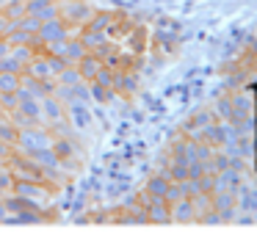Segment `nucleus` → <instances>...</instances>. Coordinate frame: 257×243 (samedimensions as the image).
<instances>
[{
  "label": "nucleus",
  "mask_w": 257,
  "mask_h": 243,
  "mask_svg": "<svg viewBox=\"0 0 257 243\" xmlns=\"http://www.w3.org/2000/svg\"><path fill=\"white\" fill-rule=\"evenodd\" d=\"M67 42H69V39H64V42H50V44H45V55H67Z\"/></svg>",
  "instance_id": "23"
},
{
  "label": "nucleus",
  "mask_w": 257,
  "mask_h": 243,
  "mask_svg": "<svg viewBox=\"0 0 257 243\" xmlns=\"http://www.w3.org/2000/svg\"><path fill=\"white\" fill-rule=\"evenodd\" d=\"M31 160H34L36 166H42V171H50V169H61V160H58V155L53 152V147H42L36 149L34 155H28Z\"/></svg>",
  "instance_id": "7"
},
{
  "label": "nucleus",
  "mask_w": 257,
  "mask_h": 243,
  "mask_svg": "<svg viewBox=\"0 0 257 243\" xmlns=\"http://www.w3.org/2000/svg\"><path fill=\"white\" fill-rule=\"evenodd\" d=\"M14 180H17V177H14V171L9 169V166H3V169H0V196L12 191V188H14Z\"/></svg>",
  "instance_id": "20"
},
{
  "label": "nucleus",
  "mask_w": 257,
  "mask_h": 243,
  "mask_svg": "<svg viewBox=\"0 0 257 243\" xmlns=\"http://www.w3.org/2000/svg\"><path fill=\"white\" fill-rule=\"evenodd\" d=\"M80 80H83V77H80V72H78L75 64H69L64 72L56 75V83H61V86H75V83H80Z\"/></svg>",
  "instance_id": "14"
},
{
  "label": "nucleus",
  "mask_w": 257,
  "mask_h": 243,
  "mask_svg": "<svg viewBox=\"0 0 257 243\" xmlns=\"http://www.w3.org/2000/svg\"><path fill=\"white\" fill-rule=\"evenodd\" d=\"M0 72H14V75H23V72H25V64H20V61L14 58L12 53H9L6 58H0Z\"/></svg>",
  "instance_id": "19"
},
{
  "label": "nucleus",
  "mask_w": 257,
  "mask_h": 243,
  "mask_svg": "<svg viewBox=\"0 0 257 243\" xmlns=\"http://www.w3.org/2000/svg\"><path fill=\"white\" fill-rule=\"evenodd\" d=\"M86 53H89V50H86V44L83 42H80V39L78 36H69V42H67V55H64V58H67L69 61V64H78V61L80 58H83V55Z\"/></svg>",
  "instance_id": "13"
},
{
  "label": "nucleus",
  "mask_w": 257,
  "mask_h": 243,
  "mask_svg": "<svg viewBox=\"0 0 257 243\" xmlns=\"http://www.w3.org/2000/svg\"><path fill=\"white\" fill-rule=\"evenodd\" d=\"M25 11H28L31 17H36L39 22L61 17V9H58V3H53V0H25Z\"/></svg>",
  "instance_id": "4"
},
{
  "label": "nucleus",
  "mask_w": 257,
  "mask_h": 243,
  "mask_svg": "<svg viewBox=\"0 0 257 243\" xmlns=\"http://www.w3.org/2000/svg\"><path fill=\"white\" fill-rule=\"evenodd\" d=\"M39 25H42V22L36 20V17H31V14H25L23 20H17V22H14V28H20V31L31 33V36H36V33H39Z\"/></svg>",
  "instance_id": "17"
},
{
  "label": "nucleus",
  "mask_w": 257,
  "mask_h": 243,
  "mask_svg": "<svg viewBox=\"0 0 257 243\" xmlns=\"http://www.w3.org/2000/svg\"><path fill=\"white\" fill-rule=\"evenodd\" d=\"M64 39H69V25L61 20V17H56V20H47L39 25V33H36V42L39 44H50V42H64Z\"/></svg>",
  "instance_id": "3"
},
{
  "label": "nucleus",
  "mask_w": 257,
  "mask_h": 243,
  "mask_svg": "<svg viewBox=\"0 0 257 243\" xmlns=\"http://www.w3.org/2000/svg\"><path fill=\"white\" fill-rule=\"evenodd\" d=\"M105 33H108V31H91V28H86V25H83V31H80V36H78V39L86 44V50H97L100 44H105V42H108Z\"/></svg>",
  "instance_id": "11"
},
{
  "label": "nucleus",
  "mask_w": 257,
  "mask_h": 243,
  "mask_svg": "<svg viewBox=\"0 0 257 243\" xmlns=\"http://www.w3.org/2000/svg\"><path fill=\"white\" fill-rule=\"evenodd\" d=\"M75 66H78L80 77H83L86 83H91V80L97 77V72H100L105 64H102V58H100V55H97V53H91V50H89V53H86L83 58H80L78 64H75Z\"/></svg>",
  "instance_id": "6"
},
{
  "label": "nucleus",
  "mask_w": 257,
  "mask_h": 243,
  "mask_svg": "<svg viewBox=\"0 0 257 243\" xmlns=\"http://www.w3.org/2000/svg\"><path fill=\"white\" fill-rule=\"evenodd\" d=\"M53 152L58 155V160H69V158H75V152H78V147H75V141L69 136H61V133H58V136H53Z\"/></svg>",
  "instance_id": "8"
},
{
  "label": "nucleus",
  "mask_w": 257,
  "mask_h": 243,
  "mask_svg": "<svg viewBox=\"0 0 257 243\" xmlns=\"http://www.w3.org/2000/svg\"><path fill=\"white\" fill-rule=\"evenodd\" d=\"M23 75L42 77V80H45V77H53V75H50V64H47V55H45V53L34 55V58H31V64L25 66V72H23Z\"/></svg>",
  "instance_id": "9"
},
{
  "label": "nucleus",
  "mask_w": 257,
  "mask_h": 243,
  "mask_svg": "<svg viewBox=\"0 0 257 243\" xmlns=\"http://www.w3.org/2000/svg\"><path fill=\"white\" fill-rule=\"evenodd\" d=\"M6 215H9V210H6V204H3V199H0V224L6 221Z\"/></svg>",
  "instance_id": "26"
},
{
  "label": "nucleus",
  "mask_w": 257,
  "mask_h": 243,
  "mask_svg": "<svg viewBox=\"0 0 257 243\" xmlns=\"http://www.w3.org/2000/svg\"><path fill=\"white\" fill-rule=\"evenodd\" d=\"M0 108L6 113H12L17 108V91H0Z\"/></svg>",
  "instance_id": "22"
},
{
  "label": "nucleus",
  "mask_w": 257,
  "mask_h": 243,
  "mask_svg": "<svg viewBox=\"0 0 257 243\" xmlns=\"http://www.w3.org/2000/svg\"><path fill=\"white\" fill-rule=\"evenodd\" d=\"M12 31H14V22L9 20V17L3 14V11H0V36H9Z\"/></svg>",
  "instance_id": "24"
},
{
  "label": "nucleus",
  "mask_w": 257,
  "mask_h": 243,
  "mask_svg": "<svg viewBox=\"0 0 257 243\" xmlns=\"http://www.w3.org/2000/svg\"><path fill=\"white\" fill-rule=\"evenodd\" d=\"M86 28H91V31H108L111 28V14L108 11H94L91 20L86 22Z\"/></svg>",
  "instance_id": "15"
},
{
  "label": "nucleus",
  "mask_w": 257,
  "mask_h": 243,
  "mask_svg": "<svg viewBox=\"0 0 257 243\" xmlns=\"http://www.w3.org/2000/svg\"><path fill=\"white\" fill-rule=\"evenodd\" d=\"M9 53H12V42L6 36H0V58H6Z\"/></svg>",
  "instance_id": "25"
},
{
  "label": "nucleus",
  "mask_w": 257,
  "mask_h": 243,
  "mask_svg": "<svg viewBox=\"0 0 257 243\" xmlns=\"http://www.w3.org/2000/svg\"><path fill=\"white\" fill-rule=\"evenodd\" d=\"M47 64H50V75L56 77L58 72H64L69 66V61L64 58V55H47Z\"/></svg>",
  "instance_id": "21"
},
{
  "label": "nucleus",
  "mask_w": 257,
  "mask_h": 243,
  "mask_svg": "<svg viewBox=\"0 0 257 243\" xmlns=\"http://www.w3.org/2000/svg\"><path fill=\"white\" fill-rule=\"evenodd\" d=\"M23 86V75L14 72H0V91H17Z\"/></svg>",
  "instance_id": "16"
},
{
  "label": "nucleus",
  "mask_w": 257,
  "mask_h": 243,
  "mask_svg": "<svg viewBox=\"0 0 257 243\" xmlns=\"http://www.w3.org/2000/svg\"><path fill=\"white\" fill-rule=\"evenodd\" d=\"M3 122H9V113L3 108H0V125H3Z\"/></svg>",
  "instance_id": "27"
},
{
  "label": "nucleus",
  "mask_w": 257,
  "mask_h": 243,
  "mask_svg": "<svg viewBox=\"0 0 257 243\" xmlns=\"http://www.w3.org/2000/svg\"><path fill=\"white\" fill-rule=\"evenodd\" d=\"M3 166H9V158H3V155H0V169H3Z\"/></svg>",
  "instance_id": "28"
},
{
  "label": "nucleus",
  "mask_w": 257,
  "mask_h": 243,
  "mask_svg": "<svg viewBox=\"0 0 257 243\" xmlns=\"http://www.w3.org/2000/svg\"><path fill=\"white\" fill-rule=\"evenodd\" d=\"M64 116H67V105H64L56 94L42 97V119H45L47 125H58V122H64Z\"/></svg>",
  "instance_id": "5"
},
{
  "label": "nucleus",
  "mask_w": 257,
  "mask_h": 243,
  "mask_svg": "<svg viewBox=\"0 0 257 243\" xmlns=\"http://www.w3.org/2000/svg\"><path fill=\"white\" fill-rule=\"evenodd\" d=\"M17 133H20V127L14 125L12 119L3 122V125H0V141H6V144H12V147H14V141H17Z\"/></svg>",
  "instance_id": "18"
},
{
  "label": "nucleus",
  "mask_w": 257,
  "mask_h": 243,
  "mask_svg": "<svg viewBox=\"0 0 257 243\" xmlns=\"http://www.w3.org/2000/svg\"><path fill=\"white\" fill-rule=\"evenodd\" d=\"M50 144H53L50 130H45L42 125H34V127H20L17 141H14V149H17V152H23V155H34L36 149L50 147Z\"/></svg>",
  "instance_id": "1"
},
{
  "label": "nucleus",
  "mask_w": 257,
  "mask_h": 243,
  "mask_svg": "<svg viewBox=\"0 0 257 243\" xmlns=\"http://www.w3.org/2000/svg\"><path fill=\"white\" fill-rule=\"evenodd\" d=\"M58 9H61V20L67 22L69 28H72V25L83 28L86 22L91 20V14H94V9H91L86 0H61Z\"/></svg>",
  "instance_id": "2"
},
{
  "label": "nucleus",
  "mask_w": 257,
  "mask_h": 243,
  "mask_svg": "<svg viewBox=\"0 0 257 243\" xmlns=\"http://www.w3.org/2000/svg\"><path fill=\"white\" fill-rule=\"evenodd\" d=\"M0 11L9 17L12 22H17V20H23L28 11H25V0H6V3L0 6Z\"/></svg>",
  "instance_id": "12"
},
{
  "label": "nucleus",
  "mask_w": 257,
  "mask_h": 243,
  "mask_svg": "<svg viewBox=\"0 0 257 243\" xmlns=\"http://www.w3.org/2000/svg\"><path fill=\"white\" fill-rule=\"evenodd\" d=\"M67 116L75 122V127H86L91 122V110L86 108V102H69L67 105Z\"/></svg>",
  "instance_id": "10"
}]
</instances>
